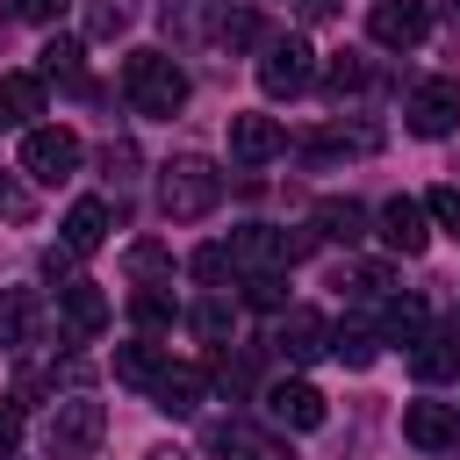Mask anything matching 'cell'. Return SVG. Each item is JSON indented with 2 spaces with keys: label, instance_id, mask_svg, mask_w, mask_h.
Masks as SVG:
<instances>
[{
  "label": "cell",
  "instance_id": "obj_45",
  "mask_svg": "<svg viewBox=\"0 0 460 460\" xmlns=\"http://www.w3.org/2000/svg\"><path fill=\"white\" fill-rule=\"evenodd\" d=\"M7 460H14V453H7Z\"/></svg>",
  "mask_w": 460,
  "mask_h": 460
},
{
  "label": "cell",
  "instance_id": "obj_24",
  "mask_svg": "<svg viewBox=\"0 0 460 460\" xmlns=\"http://www.w3.org/2000/svg\"><path fill=\"white\" fill-rule=\"evenodd\" d=\"M230 7H237V0H165V29H172V36H216Z\"/></svg>",
  "mask_w": 460,
  "mask_h": 460
},
{
  "label": "cell",
  "instance_id": "obj_43",
  "mask_svg": "<svg viewBox=\"0 0 460 460\" xmlns=\"http://www.w3.org/2000/svg\"><path fill=\"white\" fill-rule=\"evenodd\" d=\"M144 460H194V453H180V446H158V453H144Z\"/></svg>",
  "mask_w": 460,
  "mask_h": 460
},
{
  "label": "cell",
  "instance_id": "obj_34",
  "mask_svg": "<svg viewBox=\"0 0 460 460\" xmlns=\"http://www.w3.org/2000/svg\"><path fill=\"white\" fill-rule=\"evenodd\" d=\"M187 266H194V280H208V288H216V280H223V273H230L237 259H230V244H201V252H194Z\"/></svg>",
  "mask_w": 460,
  "mask_h": 460
},
{
  "label": "cell",
  "instance_id": "obj_29",
  "mask_svg": "<svg viewBox=\"0 0 460 460\" xmlns=\"http://www.w3.org/2000/svg\"><path fill=\"white\" fill-rule=\"evenodd\" d=\"M187 323H194V338H208V345H230V302H223V295H201V302L187 309Z\"/></svg>",
  "mask_w": 460,
  "mask_h": 460
},
{
  "label": "cell",
  "instance_id": "obj_27",
  "mask_svg": "<svg viewBox=\"0 0 460 460\" xmlns=\"http://www.w3.org/2000/svg\"><path fill=\"white\" fill-rule=\"evenodd\" d=\"M122 259H129V273H137L144 288H158V280H172V252H165V244H151V237H137V244H129Z\"/></svg>",
  "mask_w": 460,
  "mask_h": 460
},
{
  "label": "cell",
  "instance_id": "obj_8",
  "mask_svg": "<svg viewBox=\"0 0 460 460\" xmlns=\"http://www.w3.org/2000/svg\"><path fill=\"white\" fill-rule=\"evenodd\" d=\"M273 352H280L288 367H309V359H323V352H331V323H323L316 309L288 302V309L273 316Z\"/></svg>",
  "mask_w": 460,
  "mask_h": 460
},
{
  "label": "cell",
  "instance_id": "obj_25",
  "mask_svg": "<svg viewBox=\"0 0 460 460\" xmlns=\"http://www.w3.org/2000/svg\"><path fill=\"white\" fill-rule=\"evenodd\" d=\"M316 79H323V93H331V101H352V93H367V79H374V72H367V58H359V50H338V58H323V72H316Z\"/></svg>",
  "mask_w": 460,
  "mask_h": 460
},
{
  "label": "cell",
  "instance_id": "obj_15",
  "mask_svg": "<svg viewBox=\"0 0 460 460\" xmlns=\"http://www.w3.org/2000/svg\"><path fill=\"white\" fill-rule=\"evenodd\" d=\"M201 395H208V374L187 367V359H172V367L158 374V388H151V410H165V417H194Z\"/></svg>",
  "mask_w": 460,
  "mask_h": 460
},
{
  "label": "cell",
  "instance_id": "obj_21",
  "mask_svg": "<svg viewBox=\"0 0 460 460\" xmlns=\"http://www.w3.org/2000/svg\"><path fill=\"white\" fill-rule=\"evenodd\" d=\"M374 331H381V345H417V338L431 331V309H424V295H388Z\"/></svg>",
  "mask_w": 460,
  "mask_h": 460
},
{
  "label": "cell",
  "instance_id": "obj_18",
  "mask_svg": "<svg viewBox=\"0 0 460 460\" xmlns=\"http://www.w3.org/2000/svg\"><path fill=\"white\" fill-rule=\"evenodd\" d=\"M410 374L431 388V381H453L460 374V331L446 323V331H424L417 345H410Z\"/></svg>",
  "mask_w": 460,
  "mask_h": 460
},
{
  "label": "cell",
  "instance_id": "obj_38",
  "mask_svg": "<svg viewBox=\"0 0 460 460\" xmlns=\"http://www.w3.org/2000/svg\"><path fill=\"white\" fill-rule=\"evenodd\" d=\"M22 431H29V417H22V395H0V460L22 446Z\"/></svg>",
  "mask_w": 460,
  "mask_h": 460
},
{
  "label": "cell",
  "instance_id": "obj_13",
  "mask_svg": "<svg viewBox=\"0 0 460 460\" xmlns=\"http://www.w3.org/2000/svg\"><path fill=\"white\" fill-rule=\"evenodd\" d=\"M43 331V302L36 288H0V352H29Z\"/></svg>",
  "mask_w": 460,
  "mask_h": 460
},
{
  "label": "cell",
  "instance_id": "obj_7",
  "mask_svg": "<svg viewBox=\"0 0 460 460\" xmlns=\"http://www.w3.org/2000/svg\"><path fill=\"white\" fill-rule=\"evenodd\" d=\"M309 252V237H288V230H266V223H244L237 237H230V259L244 266V273H280V266H295Z\"/></svg>",
  "mask_w": 460,
  "mask_h": 460
},
{
  "label": "cell",
  "instance_id": "obj_40",
  "mask_svg": "<svg viewBox=\"0 0 460 460\" xmlns=\"http://www.w3.org/2000/svg\"><path fill=\"white\" fill-rule=\"evenodd\" d=\"M7 7H14V14H22V22H50V14H58V7H65V0H7Z\"/></svg>",
  "mask_w": 460,
  "mask_h": 460
},
{
  "label": "cell",
  "instance_id": "obj_19",
  "mask_svg": "<svg viewBox=\"0 0 460 460\" xmlns=\"http://www.w3.org/2000/svg\"><path fill=\"white\" fill-rule=\"evenodd\" d=\"M43 115V72H7L0 79V129H36Z\"/></svg>",
  "mask_w": 460,
  "mask_h": 460
},
{
  "label": "cell",
  "instance_id": "obj_39",
  "mask_svg": "<svg viewBox=\"0 0 460 460\" xmlns=\"http://www.w3.org/2000/svg\"><path fill=\"white\" fill-rule=\"evenodd\" d=\"M101 165H108V180H115V187H122V180H129V172H137V144H122V137H115V144H108V151H101Z\"/></svg>",
  "mask_w": 460,
  "mask_h": 460
},
{
  "label": "cell",
  "instance_id": "obj_23",
  "mask_svg": "<svg viewBox=\"0 0 460 460\" xmlns=\"http://www.w3.org/2000/svg\"><path fill=\"white\" fill-rule=\"evenodd\" d=\"M101 244H108V201H93V194H86V201H72V208H65V252H79V259H86V252H101Z\"/></svg>",
  "mask_w": 460,
  "mask_h": 460
},
{
  "label": "cell",
  "instance_id": "obj_9",
  "mask_svg": "<svg viewBox=\"0 0 460 460\" xmlns=\"http://www.w3.org/2000/svg\"><path fill=\"white\" fill-rule=\"evenodd\" d=\"M266 417H273V424H288V431H316V424L331 417V402H323V388H316V381L288 374V381H273V388H266Z\"/></svg>",
  "mask_w": 460,
  "mask_h": 460
},
{
  "label": "cell",
  "instance_id": "obj_30",
  "mask_svg": "<svg viewBox=\"0 0 460 460\" xmlns=\"http://www.w3.org/2000/svg\"><path fill=\"white\" fill-rule=\"evenodd\" d=\"M36 72H43V79H79V36H50V43L36 50Z\"/></svg>",
  "mask_w": 460,
  "mask_h": 460
},
{
  "label": "cell",
  "instance_id": "obj_28",
  "mask_svg": "<svg viewBox=\"0 0 460 460\" xmlns=\"http://www.w3.org/2000/svg\"><path fill=\"white\" fill-rule=\"evenodd\" d=\"M129 316H137V331H172L180 309H172L165 288H137V295H129Z\"/></svg>",
  "mask_w": 460,
  "mask_h": 460
},
{
  "label": "cell",
  "instance_id": "obj_11",
  "mask_svg": "<svg viewBox=\"0 0 460 460\" xmlns=\"http://www.w3.org/2000/svg\"><path fill=\"white\" fill-rule=\"evenodd\" d=\"M381 244L388 252H402V259H417L424 244H431V208L417 201V194H395V201H381Z\"/></svg>",
  "mask_w": 460,
  "mask_h": 460
},
{
  "label": "cell",
  "instance_id": "obj_12",
  "mask_svg": "<svg viewBox=\"0 0 460 460\" xmlns=\"http://www.w3.org/2000/svg\"><path fill=\"white\" fill-rule=\"evenodd\" d=\"M402 438L417 453H453L460 446V410L453 402H402Z\"/></svg>",
  "mask_w": 460,
  "mask_h": 460
},
{
  "label": "cell",
  "instance_id": "obj_42",
  "mask_svg": "<svg viewBox=\"0 0 460 460\" xmlns=\"http://www.w3.org/2000/svg\"><path fill=\"white\" fill-rule=\"evenodd\" d=\"M302 14H309V22H323V14H338V0H302Z\"/></svg>",
  "mask_w": 460,
  "mask_h": 460
},
{
  "label": "cell",
  "instance_id": "obj_44",
  "mask_svg": "<svg viewBox=\"0 0 460 460\" xmlns=\"http://www.w3.org/2000/svg\"><path fill=\"white\" fill-rule=\"evenodd\" d=\"M438 14H446V22H453V29H460V0H438Z\"/></svg>",
  "mask_w": 460,
  "mask_h": 460
},
{
  "label": "cell",
  "instance_id": "obj_17",
  "mask_svg": "<svg viewBox=\"0 0 460 460\" xmlns=\"http://www.w3.org/2000/svg\"><path fill=\"white\" fill-rule=\"evenodd\" d=\"M58 309H65V331H72V338H101V331H108V295H101L93 280H65V288H58Z\"/></svg>",
  "mask_w": 460,
  "mask_h": 460
},
{
  "label": "cell",
  "instance_id": "obj_16",
  "mask_svg": "<svg viewBox=\"0 0 460 460\" xmlns=\"http://www.w3.org/2000/svg\"><path fill=\"white\" fill-rule=\"evenodd\" d=\"M309 223H316V237H331V244H359L367 237V201H352V194H323L316 208H309Z\"/></svg>",
  "mask_w": 460,
  "mask_h": 460
},
{
  "label": "cell",
  "instance_id": "obj_32",
  "mask_svg": "<svg viewBox=\"0 0 460 460\" xmlns=\"http://www.w3.org/2000/svg\"><path fill=\"white\" fill-rule=\"evenodd\" d=\"M244 302L266 309V316H280L288 309V273H244Z\"/></svg>",
  "mask_w": 460,
  "mask_h": 460
},
{
  "label": "cell",
  "instance_id": "obj_10",
  "mask_svg": "<svg viewBox=\"0 0 460 460\" xmlns=\"http://www.w3.org/2000/svg\"><path fill=\"white\" fill-rule=\"evenodd\" d=\"M367 29H374L381 50H417V43L431 36V7H424V0H374Z\"/></svg>",
  "mask_w": 460,
  "mask_h": 460
},
{
  "label": "cell",
  "instance_id": "obj_1",
  "mask_svg": "<svg viewBox=\"0 0 460 460\" xmlns=\"http://www.w3.org/2000/svg\"><path fill=\"white\" fill-rule=\"evenodd\" d=\"M122 93H129V108L137 115H180L187 108V72L165 58V50H129L122 58Z\"/></svg>",
  "mask_w": 460,
  "mask_h": 460
},
{
  "label": "cell",
  "instance_id": "obj_5",
  "mask_svg": "<svg viewBox=\"0 0 460 460\" xmlns=\"http://www.w3.org/2000/svg\"><path fill=\"white\" fill-rule=\"evenodd\" d=\"M79 158H86V144H79L65 122H36V129H22V172H29V180L65 187V180L79 172Z\"/></svg>",
  "mask_w": 460,
  "mask_h": 460
},
{
  "label": "cell",
  "instance_id": "obj_2",
  "mask_svg": "<svg viewBox=\"0 0 460 460\" xmlns=\"http://www.w3.org/2000/svg\"><path fill=\"white\" fill-rule=\"evenodd\" d=\"M216 201H223V172H216V158L180 151V158L158 172V208H165L172 223H201Z\"/></svg>",
  "mask_w": 460,
  "mask_h": 460
},
{
  "label": "cell",
  "instance_id": "obj_26",
  "mask_svg": "<svg viewBox=\"0 0 460 460\" xmlns=\"http://www.w3.org/2000/svg\"><path fill=\"white\" fill-rule=\"evenodd\" d=\"M331 352H338L345 367H374V359H381V331H374V323H345V331H331Z\"/></svg>",
  "mask_w": 460,
  "mask_h": 460
},
{
  "label": "cell",
  "instance_id": "obj_36",
  "mask_svg": "<svg viewBox=\"0 0 460 460\" xmlns=\"http://www.w3.org/2000/svg\"><path fill=\"white\" fill-rule=\"evenodd\" d=\"M424 208H431V223H446V230L460 237V187H453V180H446V187H431V194H424Z\"/></svg>",
  "mask_w": 460,
  "mask_h": 460
},
{
  "label": "cell",
  "instance_id": "obj_37",
  "mask_svg": "<svg viewBox=\"0 0 460 460\" xmlns=\"http://www.w3.org/2000/svg\"><path fill=\"white\" fill-rule=\"evenodd\" d=\"M0 216H7V223H29V216H36V201H29V187H22L14 172H0Z\"/></svg>",
  "mask_w": 460,
  "mask_h": 460
},
{
  "label": "cell",
  "instance_id": "obj_6",
  "mask_svg": "<svg viewBox=\"0 0 460 460\" xmlns=\"http://www.w3.org/2000/svg\"><path fill=\"white\" fill-rule=\"evenodd\" d=\"M402 122H410V137H453L460 129V79H424V86H410V101H402Z\"/></svg>",
  "mask_w": 460,
  "mask_h": 460
},
{
  "label": "cell",
  "instance_id": "obj_31",
  "mask_svg": "<svg viewBox=\"0 0 460 460\" xmlns=\"http://www.w3.org/2000/svg\"><path fill=\"white\" fill-rule=\"evenodd\" d=\"M338 288H345V295H359V302H388V288H395V280H388V266H345V273H338Z\"/></svg>",
  "mask_w": 460,
  "mask_h": 460
},
{
  "label": "cell",
  "instance_id": "obj_4",
  "mask_svg": "<svg viewBox=\"0 0 460 460\" xmlns=\"http://www.w3.org/2000/svg\"><path fill=\"white\" fill-rule=\"evenodd\" d=\"M309 79H316L309 36H266L259 43V93L266 101H295V93H309Z\"/></svg>",
  "mask_w": 460,
  "mask_h": 460
},
{
  "label": "cell",
  "instance_id": "obj_20",
  "mask_svg": "<svg viewBox=\"0 0 460 460\" xmlns=\"http://www.w3.org/2000/svg\"><path fill=\"white\" fill-rule=\"evenodd\" d=\"M208 453L216 460H288V446L252 424H208Z\"/></svg>",
  "mask_w": 460,
  "mask_h": 460
},
{
  "label": "cell",
  "instance_id": "obj_35",
  "mask_svg": "<svg viewBox=\"0 0 460 460\" xmlns=\"http://www.w3.org/2000/svg\"><path fill=\"white\" fill-rule=\"evenodd\" d=\"M86 29H93V36H122V29H129V7H122V0H93V7H86Z\"/></svg>",
  "mask_w": 460,
  "mask_h": 460
},
{
  "label": "cell",
  "instance_id": "obj_22",
  "mask_svg": "<svg viewBox=\"0 0 460 460\" xmlns=\"http://www.w3.org/2000/svg\"><path fill=\"white\" fill-rule=\"evenodd\" d=\"M165 367H172V359H165L151 338H129V345H115V381H122V388H137V395H151Z\"/></svg>",
  "mask_w": 460,
  "mask_h": 460
},
{
  "label": "cell",
  "instance_id": "obj_3",
  "mask_svg": "<svg viewBox=\"0 0 460 460\" xmlns=\"http://www.w3.org/2000/svg\"><path fill=\"white\" fill-rule=\"evenodd\" d=\"M101 431H108V410L72 388V395H58L50 417H43V453H50V460H86V453L101 446Z\"/></svg>",
  "mask_w": 460,
  "mask_h": 460
},
{
  "label": "cell",
  "instance_id": "obj_14",
  "mask_svg": "<svg viewBox=\"0 0 460 460\" xmlns=\"http://www.w3.org/2000/svg\"><path fill=\"white\" fill-rule=\"evenodd\" d=\"M280 144H288V129L273 115H230V158L237 165H266V158H280Z\"/></svg>",
  "mask_w": 460,
  "mask_h": 460
},
{
  "label": "cell",
  "instance_id": "obj_33",
  "mask_svg": "<svg viewBox=\"0 0 460 460\" xmlns=\"http://www.w3.org/2000/svg\"><path fill=\"white\" fill-rule=\"evenodd\" d=\"M216 43H223V50L259 43V14H252V7H230V14H223V29H216Z\"/></svg>",
  "mask_w": 460,
  "mask_h": 460
},
{
  "label": "cell",
  "instance_id": "obj_41",
  "mask_svg": "<svg viewBox=\"0 0 460 460\" xmlns=\"http://www.w3.org/2000/svg\"><path fill=\"white\" fill-rule=\"evenodd\" d=\"M72 259H79V252L58 244V252H43V273H50V280H72Z\"/></svg>",
  "mask_w": 460,
  "mask_h": 460
}]
</instances>
